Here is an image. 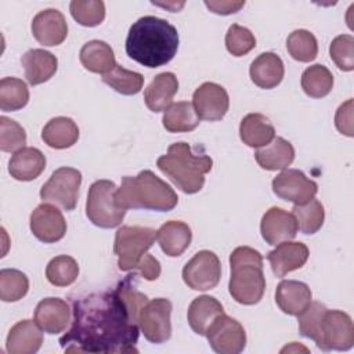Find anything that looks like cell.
I'll use <instances>...</instances> for the list:
<instances>
[{
  "label": "cell",
  "mask_w": 354,
  "mask_h": 354,
  "mask_svg": "<svg viewBox=\"0 0 354 354\" xmlns=\"http://www.w3.org/2000/svg\"><path fill=\"white\" fill-rule=\"evenodd\" d=\"M69 10L73 19L82 26H97L105 18V4L100 0H73Z\"/></svg>",
  "instance_id": "40"
},
{
  "label": "cell",
  "mask_w": 354,
  "mask_h": 354,
  "mask_svg": "<svg viewBox=\"0 0 354 354\" xmlns=\"http://www.w3.org/2000/svg\"><path fill=\"white\" fill-rule=\"evenodd\" d=\"M41 140L50 148L65 149L75 145L79 140V127L71 118L57 116L50 119L43 127Z\"/></svg>",
  "instance_id": "30"
},
{
  "label": "cell",
  "mask_w": 354,
  "mask_h": 354,
  "mask_svg": "<svg viewBox=\"0 0 354 354\" xmlns=\"http://www.w3.org/2000/svg\"><path fill=\"white\" fill-rule=\"evenodd\" d=\"M46 169V156L33 147L17 151L8 162V173L18 181H32Z\"/></svg>",
  "instance_id": "24"
},
{
  "label": "cell",
  "mask_w": 354,
  "mask_h": 354,
  "mask_svg": "<svg viewBox=\"0 0 354 354\" xmlns=\"http://www.w3.org/2000/svg\"><path fill=\"white\" fill-rule=\"evenodd\" d=\"M260 232L268 245H278L292 241L297 234V224L292 213L282 207H270L260 223Z\"/></svg>",
  "instance_id": "17"
},
{
  "label": "cell",
  "mask_w": 354,
  "mask_h": 354,
  "mask_svg": "<svg viewBox=\"0 0 354 354\" xmlns=\"http://www.w3.org/2000/svg\"><path fill=\"white\" fill-rule=\"evenodd\" d=\"M102 82L123 95H134L141 91L144 86V76L116 64L111 72L102 76Z\"/></svg>",
  "instance_id": "36"
},
{
  "label": "cell",
  "mask_w": 354,
  "mask_h": 354,
  "mask_svg": "<svg viewBox=\"0 0 354 354\" xmlns=\"http://www.w3.org/2000/svg\"><path fill=\"white\" fill-rule=\"evenodd\" d=\"M199 120L194 105L188 101L171 102V105L163 111L162 118L163 127L170 133L192 131L198 127Z\"/></svg>",
  "instance_id": "32"
},
{
  "label": "cell",
  "mask_w": 354,
  "mask_h": 354,
  "mask_svg": "<svg viewBox=\"0 0 354 354\" xmlns=\"http://www.w3.org/2000/svg\"><path fill=\"white\" fill-rule=\"evenodd\" d=\"M136 270H138L141 277L147 281H155L160 275V263L152 254L145 253Z\"/></svg>",
  "instance_id": "46"
},
{
  "label": "cell",
  "mask_w": 354,
  "mask_h": 354,
  "mask_svg": "<svg viewBox=\"0 0 354 354\" xmlns=\"http://www.w3.org/2000/svg\"><path fill=\"white\" fill-rule=\"evenodd\" d=\"M210 347L218 354H239L246 346V332L234 318L221 314L209 326L206 335Z\"/></svg>",
  "instance_id": "12"
},
{
  "label": "cell",
  "mask_w": 354,
  "mask_h": 354,
  "mask_svg": "<svg viewBox=\"0 0 354 354\" xmlns=\"http://www.w3.org/2000/svg\"><path fill=\"white\" fill-rule=\"evenodd\" d=\"M272 191L283 201L292 202L293 205H303L317 195L318 185L301 170L286 169L274 177Z\"/></svg>",
  "instance_id": "13"
},
{
  "label": "cell",
  "mask_w": 354,
  "mask_h": 354,
  "mask_svg": "<svg viewBox=\"0 0 354 354\" xmlns=\"http://www.w3.org/2000/svg\"><path fill=\"white\" fill-rule=\"evenodd\" d=\"M79 275L77 261L66 254L51 259L46 267V278L54 286H69Z\"/></svg>",
  "instance_id": "38"
},
{
  "label": "cell",
  "mask_w": 354,
  "mask_h": 354,
  "mask_svg": "<svg viewBox=\"0 0 354 354\" xmlns=\"http://www.w3.org/2000/svg\"><path fill=\"white\" fill-rule=\"evenodd\" d=\"M292 214L296 220L297 230L306 235H313L321 230L325 220V210L318 199H311L303 205H295Z\"/></svg>",
  "instance_id": "34"
},
{
  "label": "cell",
  "mask_w": 354,
  "mask_h": 354,
  "mask_svg": "<svg viewBox=\"0 0 354 354\" xmlns=\"http://www.w3.org/2000/svg\"><path fill=\"white\" fill-rule=\"evenodd\" d=\"M26 133L25 129L15 120L0 118V149L3 152H17L25 148Z\"/></svg>",
  "instance_id": "41"
},
{
  "label": "cell",
  "mask_w": 354,
  "mask_h": 354,
  "mask_svg": "<svg viewBox=\"0 0 354 354\" xmlns=\"http://www.w3.org/2000/svg\"><path fill=\"white\" fill-rule=\"evenodd\" d=\"M119 207L145 209L155 212L173 210L178 203L176 191L151 170H142L136 177L126 176L115 192Z\"/></svg>",
  "instance_id": "3"
},
{
  "label": "cell",
  "mask_w": 354,
  "mask_h": 354,
  "mask_svg": "<svg viewBox=\"0 0 354 354\" xmlns=\"http://www.w3.org/2000/svg\"><path fill=\"white\" fill-rule=\"evenodd\" d=\"M225 47L234 57H242L256 47V37L248 28L232 24L225 35Z\"/></svg>",
  "instance_id": "42"
},
{
  "label": "cell",
  "mask_w": 354,
  "mask_h": 354,
  "mask_svg": "<svg viewBox=\"0 0 354 354\" xmlns=\"http://www.w3.org/2000/svg\"><path fill=\"white\" fill-rule=\"evenodd\" d=\"M315 344L322 351L350 350L354 346V325L350 315L340 310H326Z\"/></svg>",
  "instance_id": "9"
},
{
  "label": "cell",
  "mask_w": 354,
  "mask_h": 354,
  "mask_svg": "<svg viewBox=\"0 0 354 354\" xmlns=\"http://www.w3.org/2000/svg\"><path fill=\"white\" fill-rule=\"evenodd\" d=\"M138 318L116 288L72 301V324L61 336L66 353H137Z\"/></svg>",
  "instance_id": "1"
},
{
  "label": "cell",
  "mask_w": 354,
  "mask_h": 354,
  "mask_svg": "<svg viewBox=\"0 0 354 354\" xmlns=\"http://www.w3.org/2000/svg\"><path fill=\"white\" fill-rule=\"evenodd\" d=\"M82 184V173L73 167L57 169L40 189L43 202L53 203L61 209L71 212L76 207L79 188Z\"/></svg>",
  "instance_id": "8"
},
{
  "label": "cell",
  "mask_w": 354,
  "mask_h": 354,
  "mask_svg": "<svg viewBox=\"0 0 354 354\" xmlns=\"http://www.w3.org/2000/svg\"><path fill=\"white\" fill-rule=\"evenodd\" d=\"M118 187L111 180H97L88 188L86 214L100 228H115L122 224L126 210L115 201Z\"/></svg>",
  "instance_id": "6"
},
{
  "label": "cell",
  "mask_w": 354,
  "mask_h": 354,
  "mask_svg": "<svg viewBox=\"0 0 354 354\" xmlns=\"http://www.w3.org/2000/svg\"><path fill=\"white\" fill-rule=\"evenodd\" d=\"M224 314L223 304L213 296H198L195 297L187 313V319L191 326V329L201 336H205L212 322L218 317Z\"/></svg>",
  "instance_id": "27"
},
{
  "label": "cell",
  "mask_w": 354,
  "mask_h": 354,
  "mask_svg": "<svg viewBox=\"0 0 354 354\" xmlns=\"http://www.w3.org/2000/svg\"><path fill=\"white\" fill-rule=\"evenodd\" d=\"M21 64L25 71V77L32 86L50 80L58 68L57 57L41 48H32L26 51L21 58Z\"/></svg>",
  "instance_id": "22"
},
{
  "label": "cell",
  "mask_w": 354,
  "mask_h": 354,
  "mask_svg": "<svg viewBox=\"0 0 354 354\" xmlns=\"http://www.w3.org/2000/svg\"><path fill=\"white\" fill-rule=\"evenodd\" d=\"M35 321L46 333L64 332L72 321V308L59 297H46L36 306Z\"/></svg>",
  "instance_id": "18"
},
{
  "label": "cell",
  "mask_w": 354,
  "mask_h": 354,
  "mask_svg": "<svg viewBox=\"0 0 354 354\" xmlns=\"http://www.w3.org/2000/svg\"><path fill=\"white\" fill-rule=\"evenodd\" d=\"M239 137L248 147L261 148L274 140L275 129L267 116L248 113L241 120Z\"/></svg>",
  "instance_id": "29"
},
{
  "label": "cell",
  "mask_w": 354,
  "mask_h": 354,
  "mask_svg": "<svg viewBox=\"0 0 354 354\" xmlns=\"http://www.w3.org/2000/svg\"><path fill=\"white\" fill-rule=\"evenodd\" d=\"M156 239L165 254L178 257L188 249L192 241V232L184 221L170 220L156 231Z\"/></svg>",
  "instance_id": "25"
},
{
  "label": "cell",
  "mask_w": 354,
  "mask_h": 354,
  "mask_svg": "<svg viewBox=\"0 0 354 354\" xmlns=\"http://www.w3.org/2000/svg\"><path fill=\"white\" fill-rule=\"evenodd\" d=\"M332 87L333 75L321 64L308 66L301 75V88L311 98L326 97L332 91Z\"/></svg>",
  "instance_id": "33"
},
{
  "label": "cell",
  "mask_w": 354,
  "mask_h": 354,
  "mask_svg": "<svg viewBox=\"0 0 354 354\" xmlns=\"http://www.w3.org/2000/svg\"><path fill=\"white\" fill-rule=\"evenodd\" d=\"M231 277L228 290L232 299L243 306L257 304L266 290L263 256L250 246H238L230 256Z\"/></svg>",
  "instance_id": "5"
},
{
  "label": "cell",
  "mask_w": 354,
  "mask_h": 354,
  "mask_svg": "<svg viewBox=\"0 0 354 354\" xmlns=\"http://www.w3.org/2000/svg\"><path fill=\"white\" fill-rule=\"evenodd\" d=\"M156 231L149 227L123 225L115 234L113 252L120 271L136 270L147 250L153 245Z\"/></svg>",
  "instance_id": "7"
},
{
  "label": "cell",
  "mask_w": 354,
  "mask_h": 354,
  "mask_svg": "<svg viewBox=\"0 0 354 354\" xmlns=\"http://www.w3.org/2000/svg\"><path fill=\"white\" fill-rule=\"evenodd\" d=\"M178 91V80L171 72H162L153 77L144 91V101L152 112H162L171 105Z\"/></svg>",
  "instance_id": "26"
},
{
  "label": "cell",
  "mask_w": 354,
  "mask_h": 354,
  "mask_svg": "<svg viewBox=\"0 0 354 354\" xmlns=\"http://www.w3.org/2000/svg\"><path fill=\"white\" fill-rule=\"evenodd\" d=\"M29 289L28 277L15 268H4L0 271V299L11 303L21 300Z\"/></svg>",
  "instance_id": "39"
},
{
  "label": "cell",
  "mask_w": 354,
  "mask_h": 354,
  "mask_svg": "<svg viewBox=\"0 0 354 354\" xmlns=\"http://www.w3.org/2000/svg\"><path fill=\"white\" fill-rule=\"evenodd\" d=\"M156 166L183 192L196 194L203 188L205 174L212 170L213 160L206 153H192L189 144L180 141L171 144L167 153L158 158Z\"/></svg>",
  "instance_id": "4"
},
{
  "label": "cell",
  "mask_w": 354,
  "mask_h": 354,
  "mask_svg": "<svg viewBox=\"0 0 354 354\" xmlns=\"http://www.w3.org/2000/svg\"><path fill=\"white\" fill-rule=\"evenodd\" d=\"M336 129L348 137H353V100H347L342 104L335 115Z\"/></svg>",
  "instance_id": "45"
},
{
  "label": "cell",
  "mask_w": 354,
  "mask_h": 354,
  "mask_svg": "<svg viewBox=\"0 0 354 354\" xmlns=\"http://www.w3.org/2000/svg\"><path fill=\"white\" fill-rule=\"evenodd\" d=\"M79 58L87 71L93 73H101L102 76L111 72L116 65L112 47L102 40L87 41L82 47Z\"/></svg>",
  "instance_id": "31"
},
{
  "label": "cell",
  "mask_w": 354,
  "mask_h": 354,
  "mask_svg": "<svg viewBox=\"0 0 354 354\" xmlns=\"http://www.w3.org/2000/svg\"><path fill=\"white\" fill-rule=\"evenodd\" d=\"M32 33L43 46H58L68 36V24L61 11L46 8L35 15L32 21Z\"/></svg>",
  "instance_id": "16"
},
{
  "label": "cell",
  "mask_w": 354,
  "mask_h": 354,
  "mask_svg": "<svg viewBox=\"0 0 354 354\" xmlns=\"http://www.w3.org/2000/svg\"><path fill=\"white\" fill-rule=\"evenodd\" d=\"M43 343V333L36 321L22 319L8 332L6 348L10 354H35Z\"/></svg>",
  "instance_id": "20"
},
{
  "label": "cell",
  "mask_w": 354,
  "mask_h": 354,
  "mask_svg": "<svg viewBox=\"0 0 354 354\" xmlns=\"http://www.w3.org/2000/svg\"><path fill=\"white\" fill-rule=\"evenodd\" d=\"M205 6L214 14L218 15H230L236 11H239L243 6L245 1H205Z\"/></svg>",
  "instance_id": "47"
},
{
  "label": "cell",
  "mask_w": 354,
  "mask_h": 354,
  "mask_svg": "<svg viewBox=\"0 0 354 354\" xmlns=\"http://www.w3.org/2000/svg\"><path fill=\"white\" fill-rule=\"evenodd\" d=\"M178 41V32L170 22L153 15H145L130 26L126 53L142 66L159 68L174 58Z\"/></svg>",
  "instance_id": "2"
},
{
  "label": "cell",
  "mask_w": 354,
  "mask_h": 354,
  "mask_svg": "<svg viewBox=\"0 0 354 354\" xmlns=\"http://www.w3.org/2000/svg\"><path fill=\"white\" fill-rule=\"evenodd\" d=\"M29 101V90L18 77H3L0 80V108L4 112L22 109Z\"/></svg>",
  "instance_id": "35"
},
{
  "label": "cell",
  "mask_w": 354,
  "mask_h": 354,
  "mask_svg": "<svg viewBox=\"0 0 354 354\" xmlns=\"http://www.w3.org/2000/svg\"><path fill=\"white\" fill-rule=\"evenodd\" d=\"M192 105L199 119L216 122L225 116L230 108V97L223 86L205 82L194 91Z\"/></svg>",
  "instance_id": "14"
},
{
  "label": "cell",
  "mask_w": 354,
  "mask_h": 354,
  "mask_svg": "<svg viewBox=\"0 0 354 354\" xmlns=\"http://www.w3.org/2000/svg\"><path fill=\"white\" fill-rule=\"evenodd\" d=\"M254 159L264 170H283L295 160V148L285 138L274 137L271 142L257 148Z\"/></svg>",
  "instance_id": "28"
},
{
  "label": "cell",
  "mask_w": 354,
  "mask_h": 354,
  "mask_svg": "<svg viewBox=\"0 0 354 354\" xmlns=\"http://www.w3.org/2000/svg\"><path fill=\"white\" fill-rule=\"evenodd\" d=\"M30 231L44 243L61 241L66 232V221L61 210L50 203L39 205L30 214Z\"/></svg>",
  "instance_id": "15"
},
{
  "label": "cell",
  "mask_w": 354,
  "mask_h": 354,
  "mask_svg": "<svg viewBox=\"0 0 354 354\" xmlns=\"http://www.w3.org/2000/svg\"><path fill=\"white\" fill-rule=\"evenodd\" d=\"M249 75L252 82L260 88H274L283 79V62L275 53H261L250 64Z\"/></svg>",
  "instance_id": "23"
},
{
  "label": "cell",
  "mask_w": 354,
  "mask_h": 354,
  "mask_svg": "<svg viewBox=\"0 0 354 354\" xmlns=\"http://www.w3.org/2000/svg\"><path fill=\"white\" fill-rule=\"evenodd\" d=\"M171 301L165 297L148 300L138 313V326L144 337L155 344L165 343L171 336Z\"/></svg>",
  "instance_id": "10"
},
{
  "label": "cell",
  "mask_w": 354,
  "mask_h": 354,
  "mask_svg": "<svg viewBox=\"0 0 354 354\" xmlns=\"http://www.w3.org/2000/svg\"><path fill=\"white\" fill-rule=\"evenodd\" d=\"M221 278V264L216 253L201 250L187 261L183 268L185 285L194 290H209L218 285Z\"/></svg>",
  "instance_id": "11"
},
{
  "label": "cell",
  "mask_w": 354,
  "mask_h": 354,
  "mask_svg": "<svg viewBox=\"0 0 354 354\" xmlns=\"http://www.w3.org/2000/svg\"><path fill=\"white\" fill-rule=\"evenodd\" d=\"M330 59L335 65L344 71L350 72L354 69V37L351 35H340L335 37L329 47Z\"/></svg>",
  "instance_id": "43"
},
{
  "label": "cell",
  "mask_w": 354,
  "mask_h": 354,
  "mask_svg": "<svg viewBox=\"0 0 354 354\" xmlns=\"http://www.w3.org/2000/svg\"><path fill=\"white\" fill-rule=\"evenodd\" d=\"M286 50L293 59L310 62L317 58L318 43L310 30L296 29L286 39Z\"/></svg>",
  "instance_id": "37"
},
{
  "label": "cell",
  "mask_w": 354,
  "mask_h": 354,
  "mask_svg": "<svg viewBox=\"0 0 354 354\" xmlns=\"http://www.w3.org/2000/svg\"><path fill=\"white\" fill-rule=\"evenodd\" d=\"M310 288L300 281H281L275 290V303L279 310L288 315H299L311 303Z\"/></svg>",
  "instance_id": "21"
},
{
  "label": "cell",
  "mask_w": 354,
  "mask_h": 354,
  "mask_svg": "<svg viewBox=\"0 0 354 354\" xmlns=\"http://www.w3.org/2000/svg\"><path fill=\"white\" fill-rule=\"evenodd\" d=\"M308 248L301 242H282L278 243L274 250L267 254L271 270L278 278H283L286 274L301 268L308 259Z\"/></svg>",
  "instance_id": "19"
},
{
  "label": "cell",
  "mask_w": 354,
  "mask_h": 354,
  "mask_svg": "<svg viewBox=\"0 0 354 354\" xmlns=\"http://www.w3.org/2000/svg\"><path fill=\"white\" fill-rule=\"evenodd\" d=\"M328 308L319 303V301H313L307 306V308L300 313L299 317V332L301 336L313 339L314 342L318 340L319 336V326L322 317Z\"/></svg>",
  "instance_id": "44"
}]
</instances>
